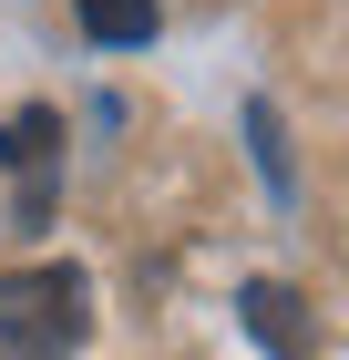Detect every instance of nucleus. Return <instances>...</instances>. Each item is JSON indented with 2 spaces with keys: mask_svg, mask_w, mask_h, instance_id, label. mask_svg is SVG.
<instances>
[{
  "mask_svg": "<svg viewBox=\"0 0 349 360\" xmlns=\"http://www.w3.org/2000/svg\"><path fill=\"white\" fill-rule=\"evenodd\" d=\"M93 330L82 268H11L0 278V360H72Z\"/></svg>",
  "mask_w": 349,
  "mask_h": 360,
  "instance_id": "1",
  "label": "nucleus"
},
{
  "mask_svg": "<svg viewBox=\"0 0 349 360\" xmlns=\"http://www.w3.org/2000/svg\"><path fill=\"white\" fill-rule=\"evenodd\" d=\"M82 31H93L103 52H124V41H154V0H82Z\"/></svg>",
  "mask_w": 349,
  "mask_h": 360,
  "instance_id": "2",
  "label": "nucleus"
},
{
  "mask_svg": "<svg viewBox=\"0 0 349 360\" xmlns=\"http://www.w3.org/2000/svg\"><path fill=\"white\" fill-rule=\"evenodd\" d=\"M52 144H62V113H41V103H31V113H11V134H0V155H11L21 175H41V165H52Z\"/></svg>",
  "mask_w": 349,
  "mask_h": 360,
  "instance_id": "3",
  "label": "nucleus"
},
{
  "mask_svg": "<svg viewBox=\"0 0 349 360\" xmlns=\"http://www.w3.org/2000/svg\"><path fill=\"white\" fill-rule=\"evenodd\" d=\"M246 319H257V340H268V350H298V299L277 288V278H268V288H246Z\"/></svg>",
  "mask_w": 349,
  "mask_h": 360,
  "instance_id": "4",
  "label": "nucleus"
},
{
  "mask_svg": "<svg viewBox=\"0 0 349 360\" xmlns=\"http://www.w3.org/2000/svg\"><path fill=\"white\" fill-rule=\"evenodd\" d=\"M246 134H257V165H268V186H288V134H277V113H268V103L246 113Z\"/></svg>",
  "mask_w": 349,
  "mask_h": 360,
  "instance_id": "5",
  "label": "nucleus"
}]
</instances>
